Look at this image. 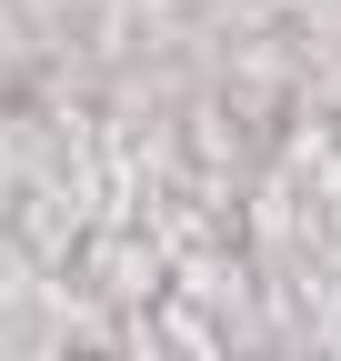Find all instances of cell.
<instances>
[{
	"mask_svg": "<svg viewBox=\"0 0 341 361\" xmlns=\"http://www.w3.org/2000/svg\"><path fill=\"white\" fill-rule=\"evenodd\" d=\"M0 241H11V211H0Z\"/></svg>",
	"mask_w": 341,
	"mask_h": 361,
	"instance_id": "2",
	"label": "cell"
},
{
	"mask_svg": "<svg viewBox=\"0 0 341 361\" xmlns=\"http://www.w3.org/2000/svg\"><path fill=\"white\" fill-rule=\"evenodd\" d=\"M70 281L91 291L101 311L141 322V311H161V301H170V251H161V241L141 231V221H111V231H91V241H80Z\"/></svg>",
	"mask_w": 341,
	"mask_h": 361,
	"instance_id": "1",
	"label": "cell"
},
{
	"mask_svg": "<svg viewBox=\"0 0 341 361\" xmlns=\"http://www.w3.org/2000/svg\"><path fill=\"white\" fill-rule=\"evenodd\" d=\"M261 361H281V351H261Z\"/></svg>",
	"mask_w": 341,
	"mask_h": 361,
	"instance_id": "3",
	"label": "cell"
}]
</instances>
